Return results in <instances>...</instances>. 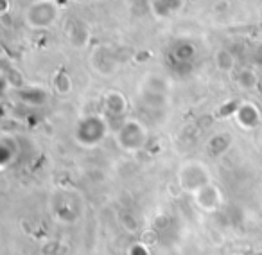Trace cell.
I'll use <instances>...</instances> for the list:
<instances>
[{
    "instance_id": "2",
    "label": "cell",
    "mask_w": 262,
    "mask_h": 255,
    "mask_svg": "<svg viewBox=\"0 0 262 255\" xmlns=\"http://www.w3.org/2000/svg\"><path fill=\"white\" fill-rule=\"evenodd\" d=\"M119 140H120V146L127 151H137L146 144V132H144V128L140 126L139 122L135 120H129L122 126L119 133Z\"/></svg>"
},
{
    "instance_id": "3",
    "label": "cell",
    "mask_w": 262,
    "mask_h": 255,
    "mask_svg": "<svg viewBox=\"0 0 262 255\" xmlns=\"http://www.w3.org/2000/svg\"><path fill=\"white\" fill-rule=\"evenodd\" d=\"M106 133V126L102 120L90 117V119H84L79 124V130H77V139L81 140V144L84 146H95L102 140Z\"/></svg>"
},
{
    "instance_id": "1",
    "label": "cell",
    "mask_w": 262,
    "mask_h": 255,
    "mask_svg": "<svg viewBox=\"0 0 262 255\" xmlns=\"http://www.w3.org/2000/svg\"><path fill=\"white\" fill-rule=\"evenodd\" d=\"M210 183V176L207 173V167L201 164H187L180 171V185L182 189L196 194L200 189Z\"/></svg>"
},
{
    "instance_id": "4",
    "label": "cell",
    "mask_w": 262,
    "mask_h": 255,
    "mask_svg": "<svg viewBox=\"0 0 262 255\" xmlns=\"http://www.w3.org/2000/svg\"><path fill=\"white\" fill-rule=\"evenodd\" d=\"M194 196H196L198 207L203 208V210H207V212L215 210V208H219V205H221V193H219V189L214 185V183L205 185L203 189L198 190Z\"/></svg>"
}]
</instances>
